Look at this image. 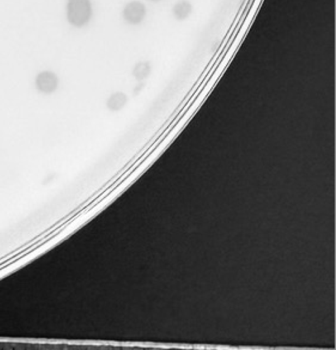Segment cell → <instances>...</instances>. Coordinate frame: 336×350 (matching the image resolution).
Segmentation results:
<instances>
[{"instance_id":"obj_1","label":"cell","mask_w":336,"mask_h":350,"mask_svg":"<svg viewBox=\"0 0 336 350\" xmlns=\"http://www.w3.org/2000/svg\"><path fill=\"white\" fill-rule=\"evenodd\" d=\"M93 17L92 0H68L66 18L73 27L82 28L88 26Z\"/></svg>"},{"instance_id":"obj_2","label":"cell","mask_w":336,"mask_h":350,"mask_svg":"<svg viewBox=\"0 0 336 350\" xmlns=\"http://www.w3.org/2000/svg\"><path fill=\"white\" fill-rule=\"evenodd\" d=\"M147 7L140 0H131L128 1L122 10V18L129 26L141 25L146 19Z\"/></svg>"},{"instance_id":"obj_3","label":"cell","mask_w":336,"mask_h":350,"mask_svg":"<svg viewBox=\"0 0 336 350\" xmlns=\"http://www.w3.org/2000/svg\"><path fill=\"white\" fill-rule=\"evenodd\" d=\"M36 87L38 91L44 94L52 93L59 86V78L51 71L40 73L36 78Z\"/></svg>"},{"instance_id":"obj_4","label":"cell","mask_w":336,"mask_h":350,"mask_svg":"<svg viewBox=\"0 0 336 350\" xmlns=\"http://www.w3.org/2000/svg\"><path fill=\"white\" fill-rule=\"evenodd\" d=\"M192 12V5L188 0H179L173 5V16L176 20L184 21L190 16Z\"/></svg>"},{"instance_id":"obj_5","label":"cell","mask_w":336,"mask_h":350,"mask_svg":"<svg viewBox=\"0 0 336 350\" xmlns=\"http://www.w3.org/2000/svg\"><path fill=\"white\" fill-rule=\"evenodd\" d=\"M152 72V65L148 61H141L135 64L132 74L138 80L146 79Z\"/></svg>"},{"instance_id":"obj_6","label":"cell","mask_w":336,"mask_h":350,"mask_svg":"<svg viewBox=\"0 0 336 350\" xmlns=\"http://www.w3.org/2000/svg\"><path fill=\"white\" fill-rule=\"evenodd\" d=\"M126 102H127L126 96L122 92H117L110 96L107 102V106L108 108L111 110H120L125 106Z\"/></svg>"},{"instance_id":"obj_7","label":"cell","mask_w":336,"mask_h":350,"mask_svg":"<svg viewBox=\"0 0 336 350\" xmlns=\"http://www.w3.org/2000/svg\"><path fill=\"white\" fill-rule=\"evenodd\" d=\"M148 1H152V2H159V1H162V0H148Z\"/></svg>"}]
</instances>
